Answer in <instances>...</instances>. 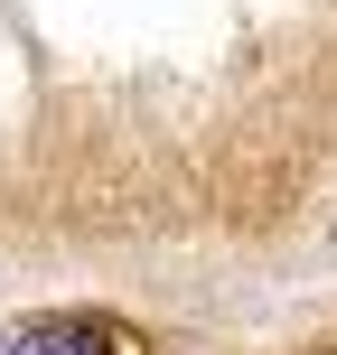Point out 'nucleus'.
Returning <instances> with one entry per match:
<instances>
[{"mask_svg": "<svg viewBox=\"0 0 337 355\" xmlns=\"http://www.w3.org/2000/svg\"><path fill=\"white\" fill-rule=\"evenodd\" d=\"M0 355H122L113 327H85V318H47V327H19Z\"/></svg>", "mask_w": 337, "mask_h": 355, "instance_id": "f257e3e1", "label": "nucleus"}]
</instances>
